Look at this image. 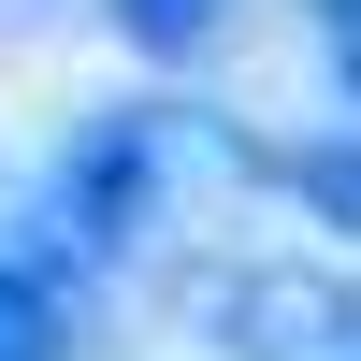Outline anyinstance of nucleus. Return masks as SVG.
<instances>
[{
  "label": "nucleus",
  "instance_id": "nucleus-1",
  "mask_svg": "<svg viewBox=\"0 0 361 361\" xmlns=\"http://www.w3.org/2000/svg\"><path fill=\"white\" fill-rule=\"evenodd\" d=\"M246 173H260V145L231 130V116H202V102H116V116H87L44 159L15 260H44V275H116L145 231H173V202L246 188Z\"/></svg>",
  "mask_w": 361,
  "mask_h": 361
},
{
  "label": "nucleus",
  "instance_id": "nucleus-2",
  "mask_svg": "<svg viewBox=\"0 0 361 361\" xmlns=\"http://www.w3.org/2000/svg\"><path fill=\"white\" fill-rule=\"evenodd\" d=\"M347 289L333 260H260V275H231V304H217V333L246 347V361H333L347 347Z\"/></svg>",
  "mask_w": 361,
  "mask_h": 361
},
{
  "label": "nucleus",
  "instance_id": "nucleus-3",
  "mask_svg": "<svg viewBox=\"0 0 361 361\" xmlns=\"http://www.w3.org/2000/svg\"><path fill=\"white\" fill-rule=\"evenodd\" d=\"M0 361H73V318H58L44 260H0Z\"/></svg>",
  "mask_w": 361,
  "mask_h": 361
},
{
  "label": "nucleus",
  "instance_id": "nucleus-4",
  "mask_svg": "<svg viewBox=\"0 0 361 361\" xmlns=\"http://www.w3.org/2000/svg\"><path fill=\"white\" fill-rule=\"evenodd\" d=\"M260 173H275V188L304 202V217L361 231V130H347V145H289V159H260Z\"/></svg>",
  "mask_w": 361,
  "mask_h": 361
},
{
  "label": "nucleus",
  "instance_id": "nucleus-5",
  "mask_svg": "<svg viewBox=\"0 0 361 361\" xmlns=\"http://www.w3.org/2000/svg\"><path fill=\"white\" fill-rule=\"evenodd\" d=\"M116 29H130L145 58H188V44H217V29H231V0H116Z\"/></svg>",
  "mask_w": 361,
  "mask_h": 361
},
{
  "label": "nucleus",
  "instance_id": "nucleus-6",
  "mask_svg": "<svg viewBox=\"0 0 361 361\" xmlns=\"http://www.w3.org/2000/svg\"><path fill=\"white\" fill-rule=\"evenodd\" d=\"M318 58H333V87H347V116H361V0H318Z\"/></svg>",
  "mask_w": 361,
  "mask_h": 361
},
{
  "label": "nucleus",
  "instance_id": "nucleus-7",
  "mask_svg": "<svg viewBox=\"0 0 361 361\" xmlns=\"http://www.w3.org/2000/svg\"><path fill=\"white\" fill-rule=\"evenodd\" d=\"M333 361H361V289H347V347H333Z\"/></svg>",
  "mask_w": 361,
  "mask_h": 361
},
{
  "label": "nucleus",
  "instance_id": "nucleus-8",
  "mask_svg": "<svg viewBox=\"0 0 361 361\" xmlns=\"http://www.w3.org/2000/svg\"><path fill=\"white\" fill-rule=\"evenodd\" d=\"M0 15H15V0H0Z\"/></svg>",
  "mask_w": 361,
  "mask_h": 361
}]
</instances>
